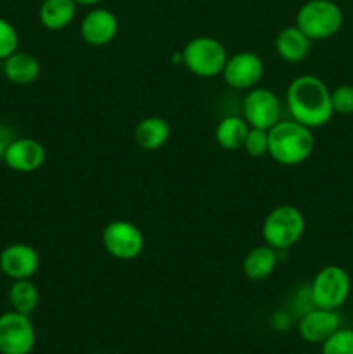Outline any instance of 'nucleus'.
<instances>
[{
  "label": "nucleus",
  "instance_id": "nucleus-1",
  "mask_svg": "<svg viewBox=\"0 0 353 354\" xmlns=\"http://www.w3.org/2000/svg\"><path fill=\"white\" fill-rule=\"evenodd\" d=\"M291 118L308 128H320L331 121V90L318 76L300 75L291 80L286 90Z\"/></svg>",
  "mask_w": 353,
  "mask_h": 354
},
{
  "label": "nucleus",
  "instance_id": "nucleus-2",
  "mask_svg": "<svg viewBox=\"0 0 353 354\" xmlns=\"http://www.w3.org/2000/svg\"><path fill=\"white\" fill-rule=\"evenodd\" d=\"M315 147L311 128L291 120H280L269 130V154L282 166H298L307 161Z\"/></svg>",
  "mask_w": 353,
  "mask_h": 354
},
{
  "label": "nucleus",
  "instance_id": "nucleus-3",
  "mask_svg": "<svg viewBox=\"0 0 353 354\" xmlns=\"http://www.w3.org/2000/svg\"><path fill=\"white\" fill-rule=\"evenodd\" d=\"M305 216L300 207L293 204H280L265 216L262 225V235L265 244L275 251L289 249L303 237Z\"/></svg>",
  "mask_w": 353,
  "mask_h": 354
},
{
  "label": "nucleus",
  "instance_id": "nucleus-4",
  "mask_svg": "<svg viewBox=\"0 0 353 354\" xmlns=\"http://www.w3.org/2000/svg\"><path fill=\"white\" fill-rule=\"evenodd\" d=\"M296 24L311 41L332 38L343 26V10L332 0H307L296 12Z\"/></svg>",
  "mask_w": 353,
  "mask_h": 354
},
{
  "label": "nucleus",
  "instance_id": "nucleus-5",
  "mask_svg": "<svg viewBox=\"0 0 353 354\" xmlns=\"http://www.w3.org/2000/svg\"><path fill=\"white\" fill-rule=\"evenodd\" d=\"M182 64L187 71L199 78H215L221 75L228 54L224 44L213 37H196L182 48Z\"/></svg>",
  "mask_w": 353,
  "mask_h": 354
},
{
  "label": "nucleus",
  "instance_id": "nucleus-6",
  "mask_svg": "<svg viewBox=\"0 0 353 354\" xmlns=\"http://www.w3.org/2000/svg\"><path fill=\"white\" fill-rule=\"evenodd\" d=\"M314 304L324 310H339L352 292V279L343 266L327 265L315 273L310 283Z\"/></svg>",
  "mask_w": 353,
  "mask_h": 354
},
{
  "label": "nucleus",
  "instance_id": "nucleus-7",
  "mask_svg": "<svg viewBox=\"0 0 353 354\" xmlns=\"http://www.w3.org/2000/svg\"><path fill=\"white\" fill-rule=\"evenodd\" d=\"M102 245L113 258L130 261L144 251L145 239L135 223L128 220H114L104 227Z\"/></svg>",
  "mask_w": 353,
  "mask_h": 354
},
{
  "label": "nucleus",
  "instance_id": "nucleus-8",
  "mask_svg": "<svg viewBox=\"0 0 353 354\" xmlns=\"http://www.w3.org/2000/svg\"><path fill=\"white\" fill-rule=\"evenodd\" d=\"M37 332L30 315L10 310L0 315V354H30Z\"/></svg>",
  "mask_w": 353,
  "mask_h": 354
},
{
  "label": "nucleus",
  "instance_id": "nucleus-9",
  "mask_svg": "<svg viewBox=\"0 0 353 354\" xmlns=\"http://www.w3.org/2000/svg\"><path fill=\"white\" fill-rule=\"evenodd\" d=\"M282 109L280 100L272 90L255 86L249 90L242 100V118L246 123L253 128H263L270 130L277 121H280Z\"/></svg>",
  "mask_w": 353,
  "mask_h": 354
},
{
  "label": "nucleus",
  "instance_id": "nucleus-10",
  "mask_svg": "<svg viewBox=\"0 0 353 354\" xmlns=\"http://www.w3.org/2000/svg\"><path fill=\"white\" fill-rule=\"evenodd\" d=\"M263 73H265V66H263L262 57L255 52L244 50L235 52L227 59L221 76L232 88L251 90L263 78Z\"/></svg>",
  "mask_w": 353,
  "mask_h": 354
},
{
  "label": "nucleus",
  "instance_id": "nucleus-11",
  "mask_svg": "<svg viewBox=\"0 0 353 354\" xmlns=\"http://www.w3.org/2000/svg\"><path fill=\"white\" fill-rule=\"evenodd\" d=\"M38 268H40V256L33 245L16 242V244L6 245L0 252V272L7 279H33Z\"/></svg>",
  "mask_w": 353,
  "mask_h": 354
},
{
  "label": "nucleus",
  "instance_id": "nucleus-12",
  "mask_svg": "<svg viewBox=\"0 0 353 354\" xmlns=\"http://www.w3.org/2000/svg\"><path fill=\"white\" fill-rule=\"evenodd\" d=\"M341 327V315L338 310L311 308L303 313L298 322V332L308 344H322L331 334Z\"/></svg>",
  "mask_w": 353,
  "mask_h": 354
},
{
  "label": "nucleus",
  "instance_id": "nucleus-13",
  "mask_svg": "<svg viewBox=\"0 0 353 354\" xmlns=\"http://www.w3.org/2000/svg\"><path fill=\"white\" fill-rule=\"evenodd\" d=\"M45 147L31 137L14 138L7 144L3 162L17 173L37 171L45 162Z\"/></svg>",
  "mask_w": 353,
  "mask_h": 354
},
{
  "label": "nucleus",
  "instance_id": "nucleus-14",
  "mask_svg": "<svg viewBox=\"0 0 353 354\" xmlns=\"http://www.w3.org/2000/svg\"><path fill=\"white\" fill-rule=\"evenodd\" d=\"M118 28H120L118 17L111 10L97 7L85 14L82 24H80V33L89 45L102 47L116 38Z\"/></svg>",
  "mask_w": 353,
  "mask_h": 354
},
{
  "label": "nucleus",
  "instance_id": "nucleus-15",
  "mask_svg": "<svg viewBox=\"0 0 353 354\" xmlns=\"http://www.w3.org/2000/svg\"><path fill=\"white\" fill-rule=\"evenodd\" d=\"M40 61L30 52H23L17 48L14 54L3 59V76L14 85H31L40 76Z\"/></svg>",
  "mask_w": 353,
  "mask_h": 354
},
{
  "label": "nucleus",
  "instance_id": "nucleus-16",
  "mask_svg": "<svg viewBox=\"0 0 353 354\" xmlns=\"http://www.w3.org/2000/svg\"><path fill=\"white\" fill-rule=\"evenodd\" d=\"M172 135L170 123L161 116H147L137 123L134 130L135 144L144 151H158Z\"/></svg>",
  "mask_w": 353,
  "mask_h": 354
},
{
  "label": "nucleus",
  "instance_id": "nucleus-17",
  "mask_svg": "<svg viewBox=\"0 0 353 354\" xmlns=\"http://www.w3.org/2000/svg\"><path fill=\"white\" fill-rule=\"evenodd\" d=\"M311 40L294 24L279 31L275 38V50L286 62H301L310 54Z\"/></svg>",
  "mask_w": 353,
  "mask_h": 354
},
{
  "label": "nucleus",
  "instance_id": "nucleus-18",
  "mask_svg": "<svg viewBox=\"0 0 353 354\" xmlns=\"http://www.w3.org/2000/svg\"><path fill=\"white\" fill-rule=\"evenodd\" d=\"M76 6L75 0H44L38 9V19L47 30L61 31L75 19Z\"/></svg>",
  "mask_w": 353,
  "mask_h": 354
},
{
  "label": "nucleus",
  "instance_id": "nucleus-19",
  "mask_svg": "<svg viewBox=\"0 0 353 354\" xmlns=\"http://www.w3.org/2000/svg\"><path fill=\"white\" fill-rule=\"evenodd\" d=\"M277 266V251L269 244L256 245L246 254L242 261V272L249 280H265Z\"/></svg>",
  "mask_w": 353,
  "mask_h": 354
},
{
  "label": "nucleus",
  "instance_id": "nucleus-20",
  "mask_svg": "<svg viewBox=\"0 0 353 354\" xmlns=\"http://www.w3.org/2000/svg\"><path fill=\"white\" fill-rule=\"evenodd\" d=\"M249 124L241 116H225L218 121L215 138L218 145L225 151H239L244 147L246 137H248Z\"/></svg>",
  "mask_w": 353,
  "mask_h": 354
},
{
  "label": "nucleus",
  "instance_id": "nucleus-21",
  "mask_svg": "<svg viewBox=\"0 0 353 354\" xmlns=\"http://www.w3.org/2000/svg\"><path fill=\"white\" fill-rule=\"evenodd\" d=\"M40 303V292L31 279L14 280L9 289V304L14 311L31 315Z\"/></svg>",
  "mask_w": 353,
  "mask_h": 354
},
{
  "label": "nucleus",
  "instance_id": "nucleus-22",
  "mask_svg": "<svg viewBox=\"0 0 353 354\" xmlns=\"http://www.w3.org/2000/svg\"><path fill=\"white\" fill-rule=\"evenodd\" d=\"M322 354H353V328L339 327L322 342Z\"/></svg>",
  "mask_w": 353,
  "mask_h": 354
},
{
  "label": "nucleus",
  "instance_id": "nucleus-23",
  "mask_svg": "<svg viewBox=\"0 0 353 354\" xmlns=\"http://www.w3.org/2000/svg\"><path fill=\"white\" fill-rule=\"evenodd\" d=\"M242 149L251 158H262V156L269 154V130L249 127L248 137H246L244 147Z\"/></svg>",
  "mask_w": 353,
  "mask_h": 354
},
{
  "label": "nucleus",
  "instance_id": "nucleus-24",
  "mask_svg": "<svg viewBox=\"0 0 353 354\" xmlns=\"http://www.w3.org/2000/svg\"><path fill=\"white\" fill-rule=\"evenodd\" d=\"M19 47V35L10 21L0 17V59L9 57Z\"/></svg>",
  "mask_w": 353,
  "mask_h": 354
},
{
  "label": "nucleus",
  "instance_id": "nucleus-25",
  "mask_svg": "<svg viewBox=\"0 0 353 354\" xmlns=\"http://www.w3.org/2000/svg\"><path fill=\"white\" fill-rule=\"evenodd\" d=\"M331 104L334 114H353V85H339L331 90Z\"/></svg>",
  "mask_w": 353,
  "mask_h": 354
},
{
  "label": "nucleus",
  "instance_id": "nucleus-26",
  "mask_svg": "<svg viewBox=\"0 0 353 354\" xmlns=\"http://www.w3.org/2000/svg\"><path fill=\"white\" fill-rule=\"evenodd\" d=\"M7 144H9V142H6L2 137H0V161H3V156H6Z\"/></svg>",
  "mask_w": 353,
  "mask_h": 354
},
{
  "label": "nucleus",
  "instance_id": "nucleus-27",
  "mask_svg": "<svg viewBox=\"0 0 353 354\" xmlns=\"http://www.w3.org/2000/svg\"><path fill=\"white\" fill-rule=\"evenodd\" d=\"M80 6H96V3H100L102 0H75Z\"/></svg>",
  "mask_w": 353,
  "mask_h": 354
},
{
  "label": "nucleus",
  "instance_id": "nucleus-28",
  "mask_svg": "<svg viewBox=\"0 0 353 354\" xmlns=\"http://www.w3.org/2000/svg\"><path fill=\"white\" fill-rule=\"evenodd\" d=\"M3 75V59H0V76Z\"/></svg>",
  "mask_w": 353,
  "mask_h": 354
}]
</instances>
